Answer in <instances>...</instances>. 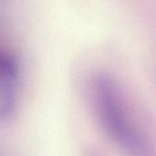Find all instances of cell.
I'll return each instance as SVG.
<instances>
[{"instance_id": "cell-1", "label": "cell", "mask_w": 156, "mask_h": 156, "mask_svg": "<svg viewBox=\"0 0 156 156\" xmlns=\"http://www.w3.org/2000/svg\"><path fill=\"white\" fill-rule=\"evenodd\" d=\"M95 110L107 135L129 156H146L144 141L126 112L117 81L107 73L98 74L93 81Z\"/></svg>"}, {"instance_id": "cell-2", "label": "cell", "mask_w": 156, "mask_h": 156, "mask_svg": "<svg viewBox=\"0 0 156 156\" xmlns=\"http://www.w3.org/2000/svg\"><path fill=\"white\" fill-rule=\"evenodd\" d=\"M18 67L15 58L5 54L0 61V122L13 113L17 94Z\"/></svg>"}, {"instance_id": "cell-3", "label": "cell", "mask_w": 156, "mask_h": 156, "mask_svg": "<svg viewBox=\"0 0 156 156\" xmlns=\"http://www.w3.org/2000/svg\"><path fill=\"white\" fill-rule=\"evenodd\" d=\"M5 55V53H4V52H2L1 50H0V61L2 60V58H4V56Z\"/></svg>"}]
</instances>
